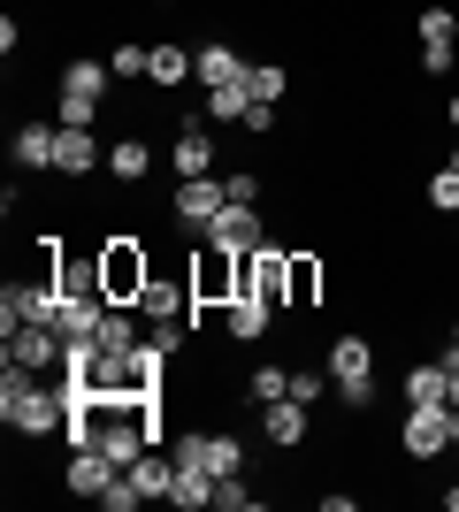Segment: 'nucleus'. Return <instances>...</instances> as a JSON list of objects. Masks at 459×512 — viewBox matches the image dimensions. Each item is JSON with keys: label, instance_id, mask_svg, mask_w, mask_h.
I'll return each instance as SVG.
<instances>
[{"label": "nucleus", "instance_id": "2f4dec72", "mask_svg": "<svg viewBox=\"0 0 459 512\" xmlns=\"http://www.w3.org/2000/svg\"><path fill=\"white\" fill-rule=\"evenodd\" d=\"M100 505H108V512H131V505H146V490H138L131 474H115L108 490H100Z\"/></svg>", "mask_w": 459, "mask_h": 512}, {"label": "nucleus", "instance_id": "b1692460", "mask_svg": "<svg viewBox=\"0 0 459 512\" xmlns=\"http://www.w3.org/2000/svg\"><path fill=\"white\" fill-rule=\"evenodd\" d=\"M108 176L138 184V176H146V138H115V146H108Z\"/></svg>", "mask_w": 459, "mask_h": 512}, {"label": "nucleus", "instance_id": "0eeeda50", "mask_svg": "<svg viewBox=\"0 0 459 512\" xmlns=\"http://www.w3.org/2000/svg\"><path fill=\"white\" fill-rule=\"evenodd\" d=\"M199 237H215V245L245 253V245H261V207H238V199H230V207H222V214H215V222H207Z\"/></svg>", "mask_w": 459, "mask_h": 512}, {"label": "nucleus", "instance_id": "a878e982", "mask_svg": "<svg viewBox=\"0 0 459 512\" xmlns=\"http://www.w3.org/2000/svg\"><path fill=\"white\" fill-rule=\"evenodd\" d=\"M131 482H138V490H146V497H169V482H176V459H161V451H146V459H138V467H131Z\"/></svg>", "mask_w": 459, "mask_h": 512}, {"label": "nucleus", "instance_id": "f3484780", "mask_svg": "<svg viewBox=\"0 0 459 512\" xmlns=\"http://www.w3.org/2000/svg\"><path fill=\"white\" fill-rule=\"evenodd\" d=\"M54 138H62V130L16 123V169H54Z\"/></svg>", "mask_w": 459, "mask_h": 512}, {"label": "nucleus", "instance_id": "6ab92c4d", "mask_svg": "<svg viewBox=\"0 0 459 512\" xmlns=\"http://www.w3.org/2000/svg\"><path fill=\"white\" fill-rule=\"evenodd\" d=\"M199 467L215 474V482L222 474H245V444L238 436H199Z\"/></svg>", "mask_w": 459, "mask_h": 512}, {"label": "nucleus", "instance_id": "c756f323", "mask_svg": "<svg viewBox=\"0 0 459 512\" xmlns=\"http://www.w3.org/2000/svg\"><path fill=\"white\" fill-rule=\"evenodd\" d=\"M276 398H291V367H261L253 375V406H276Z\"/></svg>", "mask_w": 459, "mask_h": 512}, {"label": "nucleus", "instance_id": "aec40b11", "mask_svg": "<svg viewBox=\"0 0 459 512\" xmlns=\"http://www.w3.org/2000/svg\"><path fill=\"white\" fill-rule=\"evenodd\" d=\"M245 115H253V85H215L207 92V123H245Z\"/></svg>", "mask_w": 459, "mask_h": 512}, {"label": "nucleus", "instance_id": "7ed1b4c3", "mask_svg": "<svg viewBox=\"0 0 459 512\" xmlns=\"http://www.w3.org/2000/svg\"><path fill=\"white\" fill-rule=\"evenodd\" d=\"M192 306H230L238 299V253H230V245H215V237H207V245H199V260H192Z\"/></svg>", "mask_w": 459, "mask_h": 512}, {"label": "nucleus", "instance_id": "37998d69", "mask_svg": "<svg viewBox=\"0 0 459 512\" xmlns=\"http://www.w3.org/2000/svg\"><path fill=\"white\" fill-rule=\"evenodd\" d=\"M452 169H459V153H452Z\"/></svg>", "mask_w": 459, "mask_h": 512}, {"label": "nucleus", "instance_id": "5701e85b", "mask_svg": "<svg viewBox=\"0 0 459 512\" xmlns=\"http://www.w3.org/2000/svg\"><path fill=\"white\" fill-rule=\"evenodd\" d=\"M192 69H199V54H184V46H153V69H146V77H153V85H184Z\"/></svg>", "mask_w": 459, "mask_h": 512}, {"label": "nucleus", "instance_id": "393cba45", "mask_svg": "<svg viewBox=\"0 0 459 512\" xmlns=\"http://www.w3.org/2000/svg\"><path fill=\"white\" fill-rule=\"evenodd\" d=\"M268 314H276V306H261V299H230V337L253 344V337L268 329Z\"/></svg>", "mask_w": 459, "mask_h": 512}, {"label": "nucleus", "instance_id": "ddd939ff", "mask_svg": "<svg viewBox=\"0 0 459 512\" xmlns=\"http://www.w3.org/2000/svg\"><path fill=\"white\" fill-rule=\"evenodd\" d=\"M115 474H123V467H115L108 451H69V490H77V497H100Z\"/></svg>", "mask_w": 459, "mask_h": 512}, {"label": "nucleus", "instance_id": "f704fd0d", "mask_svg": "<svg viewBox=\"0 0 459 512\" xmlns=\"http://www.w3.org/2000/svg\"><path fill=\"white\" fill-rule=\"evenodd\" d=\"M322 375L329 367H291V398H299V406H322Z\"/></svg>", "mask_w": 459, "mask_h": 512}, {"label": "nucleus", "instance_id": "bb28decb", "mask_svg": "<svg viewBox=\"0 0 459 512\" xmlns=\"http://www.w3.org/2000/svg\"><path fill=\"white\" fill-rule=\"evenodd\" d=\"M108 314V299H62V337H92Z\"/></svg>", "mask_w": 459, "mask_h": 512}, {"label": "nucleus", "instance_id": "9d476101", "mask_svg": "<svg viewBox=\"0 0 459 512\" xmlns=\"http://www.w3.org/2000/svg\"><path fill=\"white\" fill-rule=\"evenodd\" d=\"M138 314H146V329H153V321H184V314H192V283H161V276H153L146 291H138Z\"/></svg>", "mask_w": 459, "mask_h": 512}, {"label": "nucleus", "instance_id": "423d86ee", "mask_svg": "<svg viewBox=\"0 0 459 512\" xmlns=\"http://www.w3.org/2000/svg\"><path fill=\"white\" fill-rule=\"evenodd\" d=\"M222 207H230V192H222V184H207V176H184V184H176V222L207 230Z\"/></svg>", "mask_w": 459, "mask_h": 512}, {"label": "nucleus", "instance_id": "473e14b6", "mask_svg": "<svg viewBox=\"0 0 459 512\" xmlns=\"http://www.w3.org/2000/svg\"><path fill=\"white\" fill-rule=\"evenodd\" d=\"M215 505H222V512H253V490H245V474H222V482H215Z\"/></svg>", "mask_w": 459, "mask_h": 512}, {"label": "nucleus", "instance_id": "c85d7f7f", "mask_svg": "<svg viewBox=\"0 0 459 512\" xmlns=\"http://www.w3.org/2000/svg\"><path fill=\"white\" fill-rule=\"evenodd\" d=\"M245 85H253V100H268V107H276L291 77H284V62H253V69H245Z\"/></svg>", "mask_w": 459, "mask_h": 512}, {"label": "nucleus", "instance_id": "79ce46f5", "mask_svg": "<svg viewBox=\"0 0 459 512\" xmlns=\"http://www.w3.org/2000/svg\"><path fill=\"white\" fill-rule=\"evenodd\" d=\"M452 352H459V329H452Z\"/></svg>", "mask_w": 459, "mask_h": 512}, {"label": "nucleus", "instance_id": "39448f33", "mask_svg": "<svg viewBox=\"0 0 459 512\" xmlns=\"http://www.w3.org/2000/svg\"><path fill=\"white\" fill-rule=\"evenodd\" d=\"M452 39H459L452 8H421V69H429V77L452 69Z\"/></svg>", "mask_w": 459, "mask_h": 512}, {"label": "nucleus", "instance_id": "f8f14e48", "mask_svg": "<svg viewBox=\"0 0 459 512\" xmlns=\"http://www.w3.org/2000/svg\"><path fill=\"white\" fill-rule=\"evenodd\" d=\"M406 406H452V367L444 360L406 367Z\"/></svg>", "mask_w": 459, "mask_h": 512}, {"label": "nucleus", "instance_id": "4be33fe9", "mask_svg": "<svg viewBox=\"0 0 459 512\" xmlns=\"http://www.w3.org/2000/svg\"><path fill=\"white\" fill-rule=\"evenodd\" d=\"M368 367H375L368 337H337V344H329V383H345V375H368Z\"/></svg>", "mask_w": 459, "mask_h": 512}, {"label": "nucleus", "instance_id": "f03ea898", "mask_svg": "<svg viewBox=\"0 0 459 512\" xmlns=\"http://www.w3.org/2000/svg\"><path fill=\"white\" fill-rule=\"evenodd\" d=\"M100 283H108L115 306H138V291L153 283L146 245H138V237H108V245H100Z\"/></svg>", "mask_w": 459, "mask_h": 512}, {"label": "nucleus", "instance_id": "a211bd4d", "mask_svg": "<svg viewBox=\"0 0 459 512\" xmlns=\"http://www.w3.org/2000/svg\"><path fill=\"white\" fill-rule=\"evenodd\" d=\"M108 77H115L108 62H69V77H62V100H92V107H100V100H108Z\"/></svg>", "mask_w": 459, "mask_h": 512}, {"label": "nucleus", "instance_id": "6e6552de", "mask_svg": "<svg viewBox=\"0 0 459 512\" xmlns=\"http://www.w3.org/2000/svg\"><path fill=\"white\" fill-rule=\"evenodd\" d=\"M452 444V428H444V406H406V451L414 459H437Z\"/></svg>", "mask_w": 459, "mask_h": 512}, {"label": "nucleus", "instance_id": "58836bf2", "mask_svg": "<svg viewBox=\"0 0 459 512\" xmlns=\"http://www.w3.org/2000/svg\"><path fill=\"white\" fill-rule=\"evenodd\" d=\"M444 367H452V406H459V352H444Z\"/></svg>", "mask_w": 459, "mask_h": 512}, {"label": "nucleus", "instance_id": "cd10ccee", "mask_svg": "<svg viewBox=\"0 0 459 512\" xmlns=\"http://www.w3.org/2000/svg\"><path fill=\"white\" fill-rule=\"evenodd\" d=\"M314 291H322V260L291 253V306H314Z\"/></svg>", "mask_w": 459, "mask_h": 512}, {"label": "nucleus", "instance_id": "72a5a7b5", "mask_svg": "<svg viewBox=\"0 0 459 512\" xmlns=\"http://www.w3.org/2000/svg\"><path fill=\"white\" fill-rule=\"evenodd\" d=\"M429 207H444V214L459 207V169H452V161H444V169L429 176Z\"/></svg>", "mask_w": 459, "mask_h": 512}, {"label": "nucleus", "instance_id": "20e7f679", "mask_svg": "<svg viewBox=\"0 0 459 512\" xmlns=\"http://www.w3.org/2000/svg\"><path fill=\"white\" fill-rule=\"evenodd\" d=\"M62 421H69V398H62V390H31V398L8 413V428H16V436H54Z\"/></svg>", "mask_w": 459, "mask_h": 512}, {"label": "nucleus", "instance_id": "1a4fd4ad", "mask_svg": "<svg viewBox=\"0 0 459 512\" xmlns=\"http://www.w3.org/2000/svg\"><path fill=\"white\" fill-rule=\"evenodd\" d=\"M54 169H62V176H85V169H108V153L92 146V130L62 123V138H54Z\"/></svg>", "mask_w": 459, "mask_h": 512}, {"label": "nucleus", "instance_id": "4468645a", "mask_svg": "<svg viewBox=\"0 0 459 512\" xmlns=\"http://www.w3.org/2000/svg\"><path fill=\"white\" fill-rule=\"evenodd\" d=\"M169 161H176V176H207V169H215V138H207L199 123H184V130H176V146H169Z\"/></svg>", "mask_w": 459, "mask_h": 512}, {"label": "nucleus", "instance_id": "2eb2a0df", "mask_svg": "<svg viewBox=\"0 0 459 512\" xmlns=\"http://www.w3.org/2000/svg\"><path fill=\"white\" fill-rule=\"evenodd\" d=\"M306 428H314V421H306L299 398H276V406H261V436H268V444H299Z\"/></svg>", "mask_w": 459, "mask_h": 512}, {"label": "nucleus", "instance_id": "4c0bfd02", "mask_svg": "<svg viewBox=\"0 0 459 512\" xmlns=\"http://www.w3.org/2000/svg\"><path fill=\"white\" fill-rule=\"evenodd\" d=\"M92 115H100V107H92V100H62V123H77V130H92Z\"/></svg>", "mask_w": 459, "mask_h": 512}, {"label": "nucleus", "instance_id": "a19ab883", "mask_svg": "<svg viewBox=\"0 0 459 512\" xmlns=\"http://www.w3.org/2000/svg\"><path fill=\"white\" fill-rule=\"evenodd\" d=\"M452 130H459V92H452Z\"/></svg>", "mask_w": 459, "mask_h": 512}, {"label": "nucleus", "instance_id": "ea45409f", "mask_svg": "<svg viewBox=\"0 0 459 512\" xmlns=\"http://www.w3.org/2000/svg\"><path fill=\"white\" fill-rule=\"evenodd\" d=\"M444 428H452V444H459V406H444Z\"/></svg>", "mask_w": 459, "mask_h": 512}, {"label": "nucleus", "instance_id": "7c9ffc66", "mask_svg": "<svg viewBox=\"0 0 459 512\" xmlns=\"http://www.w3.org/2000/svg\"><path fill=\"white\" fill-rule=\"evenodd\" d=\"M108 69H115V77H146V69H153V46H115Z\"/></svg>", "mask_w": 459, "mask_h": 512}, {"label": "nucleus", "instance_id": "e433bc0d", "mask_svg": "<svg viewBox=\"0 0 459 512\" xmlns=\"http://www.w3.org/2000/svg\"><path fill=\"white\" fill-rule=\"evenodd\" d=\"M222 192L238 199V207H261V176H222Z\"/></svg>", "mask_w": 459, "mask_h": 512}, {"label": "nucleus", "instance_id": "f257e3e1", "mask_svg": "<svg viewBox=\"0 0 459 512\" xmlns=\"http://www.w3.org/2000/svg\"><path fill=\"white\" fill-rule=\"evenodd\" d=\"M0 329H8V337H16V329H62V283H54V268H46V283H8Z\"/></svg>", "mask_w": 459, "mask_h": 512}, {"label": "nucleus", "instance_id": "dca6fc26", "mask_svg": "<svg viewBox=\"0 0 459 512\" xmlns=\"http://www.w3.org/2000/svg\"><path fill=\"white\" fill-rule=\"evenodd\" d=\"M169 497L184 512H199V505H215V474L199 467V459H176V482H169Z\"/></svg>", "mask_w": 459, "mask_h": 512}, {"label": "nucleus", "instance_id": "412c9836", "mask_svg": "<svg viewBox=\"0 0 459 512\" xmlns=\"http://www.w3.org/2000/svg\"><path fill=\"white\" fill-rule=\"evenodd\" d=\"M245 69H253V62H238L230 46H199V85H207V92H215V85H238Z\"/></svg>", "mask_w": 459, "mask_h": 512}, {"label": "nucleus", "instance_id": "c9c22d12", "mask_svg": "<svg viewBox=\"0 0 459 512\" xmlns=\"http://www.w3.org/2000/svg\"><path fill=\"white\" fill-rule=\"evenodd\" d=\"M337 398H345L352 413H368V406H375V375H345V383H337Z\"/></svg>", "mask_w": 459, "mask_h": 512}, {"label": "nucleus", "instance_id": "9b49d317", "mask_svg": "<svg viewBox=\"0 0 459 512\" xmlns=\"http://www.w3.org/2000/svg\"><path fill=\"white\" fill-rule=\"evenodd\" d=\"M8 360L16 367H62V329H16V337H8Z\"/></svg>", "mask_w": 459, "mask_h": 512}]
</instances>
